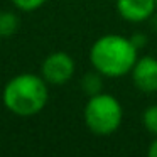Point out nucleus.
<instances>
[{
  "label": "nucleus",
  "instance_id": "5",
  "mask_svg": "<svg viewBox=\"0 0 157 157\" xmlns=\"http://www.w3.org/2000/svg\"><path fill=\"white\" fill-rule=\"evenodd\" d=\"M132 83L140 93L152 95L157 93V58L155 56H139L132 71Z\"/></svg>",
  "mask_w": 157,
  "mask_h": 157
},
{
  "label": "nucleus",
  "instance_id": "10",
  "mask_svg": "<svg viewBox=\"0 0 157 157\" xmlns=\"http://www.w3.org/2000/svg\"><path fill=\"white\" fill-rule=\"evenodd\" d=\"M10 2L17 10L27 12L29 14V12H34V10H37V9H41L48 0H10Z\"/></svg>",
  "mask_w": 157,
  "mask_h": 157
},
{
  "label": "nucleus",
  "instance_id": "6",
  "mask_svg": "<svg viewBox=\"0 0 157 157\" xmlns=\"http://www.w3.org/2000/svg\"><path fill=\"white\" fill-rule=\"evenodd\" d=\"M117 14L130 24L147 22L155 15L157 4L155 0H117Z\"/></svg>",
  "mask_w": 157,
  "mask_h": 157
},
{
  "label": "nucleus",
  "instance_id": "7",
  "mask_svg": "<svg viewBox=\"0 0 157 157\" xmlns=\"http://www.w3.org/2000/svg\"><path fill=\"white\" fill-rule=\"evenodd\" d=\"M19 25H21V21L17 14H14L12 10H0V39L15 36Z\"/></svg>",
  "mask_w": 157,
  "mask_h": 157
},
{
  "label": "nucleus",
  "instance_id": "1",
  "mask_svg": "<svg viewBox=\"0 0 157 157\" xmlns=\"http://www.w3.org/2000/svg\"><path fill=\"white\" fill-rule=\"evenodd\" d=\"M88 56L93 69L103 78H123L139 59V48L130 37L105 34L93 42Z\"/></svg>",
  "mask_w": 157,
  "mask_h": 157
},
{
  "label": "nucleus",
  "instance_id": "11",
  "mask_svg": "<svg viewBox=\"0 0 157 157\" xmlns=\"http://www.w3.org/2000/svg\"><path fill=\"white\" fill-rule=\"evenodd\" d=\"M147 154L150 157H157V137H154L152 142L149 144V149H147Z\"/></svg>",
  "mask_w": 157,
  "mask_h": 157
},
{
  "label": "nucleus",
  "instance_id": "8",
  "mask_svg": "<svg viewBox=\"0 0 157 157\" xmlns=\"http://www.w3.org/2000/svg\"><path fill=\"white\" fill-rule=\"evenodd\" d=\"M81 90L86 96H93L96 93L103 91V76L93 69L91 73H86L81 78Z\"/></svg>",
  "mask_w": 157,
  "mask_h": 157
},
{
  "label": "nucleus",
  "instance_id": "12",
  "mask_svg": "<svg viewBox=\"0 0 157 157\" xmlns=\"http://www.w3.org/2000/svg\"><path fill=\"white\" fill-rule=\"evenodd\" d=\"M133 41V44L137 46V48H142L144 44H145V37H142V34H135V36H132V37H130Z\"/></svg>",
  "mask_w": 157,
  "mask_h": 157
},
{
  "label": "nucleus",
  "instance_id": "2",
  "mask_svg": "<svg viewBox=\"0 0 157 157\" xmlns=\"http://www.w3.org/2000/svg\"><path fill=\"white\" fill-rule=\"evenodd\" d=\"M49 101V85L41 75L21 73L4 85L2 103L15 117H34Z\"/></svg>",
  "mask_w": 157,
  "mask_h": 157
},
{
  "label": "nucleus",
  "instance_id": "3",
  "mask_svg": "<svg viewBox=\"0 0 157 157\" xmlns=\"http://www.w3.org/2000/svg\"><path fill=\"white\" fill-rule=\"evenodd\" d=\"M122 120L123 108L117 96L105 91L88 96V101L83 108V122L93 135H113L120 128Z\"/></svg>",
  "mask_w": 157,
  "mask_h": 157
},
{
  "label": "nucleus",
  "instance_id": "4",
  "mask_svg": "<svg viewBox=\"0 0 157 157\" xmlns=\"http://www.w3.org/2000/svg\"><path fill=\"white\" fill-rule=\"evenodd\" d=\"M76 73V63L68 52L54 51L44 58L39 75L48 81V85H66Z\"/></svg>",
  "mask_w": 157,
  "mask_h": 157
},
{
  "label": "nucleus",
  "instance_id": "13",
  "mask_svg": "<svg viewBox=\"0 0 157 157\" xmlns=\"http://www.w3.org/2000/svg\"><path fill=\"white\" fill-rule=\"evenodd\" d=\"M155 4H157V0H155Z\"/></svg>",
  "mask_w": 157,
  "mask_h": 157
},
{
  "label": "nucleus",
  "instance_id": "9",
  "mask_svg": "<svg viewBox=\"0 0 157 157\" xmlns=\"http://www.w3.org/2000/svg\"><path fill=\"white\" fill-rule=\"evenodd\" d=\"M142 125L150 135L157 137V103L155 105L147 106L145 110L142 112Z\"/></svg>",
  "mask_w": 157,
  "mask_h": 157
}]
</instances>
